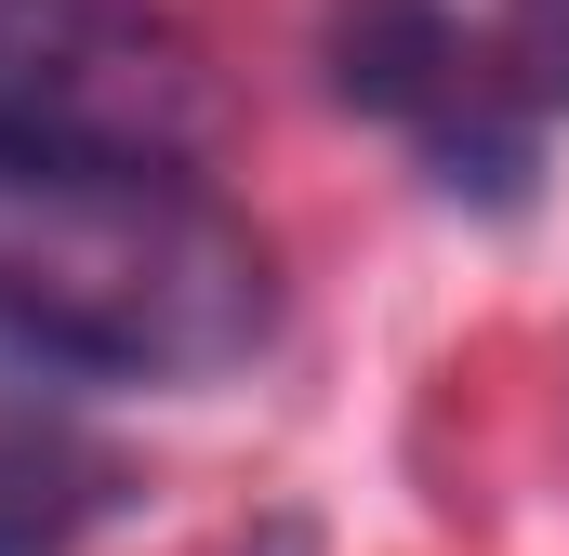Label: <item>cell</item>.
Masks as SVG:
<instances>
[{
	"mask_svg": "<svg viewBox=\"0 0 569 556\" xmlns=\"http://www.w3.org/2000/svg\"><path fill=\"white\" fill-rule=\"evenodd\" d=\"M212 67L146 0H0V172H199Z\"/></svg>",
	"mask_w": 569,
	"mask_h": 556,
	"instance_id": "cell-2",
	"label": "cell"
},
{
	"mask_svg": "<svg viewBox=\"0 0 569 556\" xmlns=\"http://www.w3.org/2000/svg\"><path fill=\"white\" fill-rule=\"evenodd\" d=\"M331 93L371 107V120H398L437 159V186H477V199H517L530 186L543 120L503 93L490 27H463L450 0H345L331 13Z\"/></svg>",
	"mask_w": 569,
	"mask_h": 556,
	"instance_id": "cell-3",
	"label": "cell"
},
{
	"mask_svg": "<svg viewBox=\"0 0 569 556\" xmlns=\"http://www.w3.org/2000/svg\"><path fill=\"white\" fill-rule=\"evenodd\" d=\"M490 53H503V93L530 120H569V0H503L490 13Z\"/></svg>",
	"mask_w": 569,
	"mask_h": 556,
	"instance_id": "cell-5",
	"label": "cell"
},
{
	"mask_svg": "<svg viewBox=\"0 0 569 556\" xmlns=\"http://www.w3.org/2000/svg\"><path fill=\"white\" fill-rule=\"evenodd\" d=\"M279 252L199 172H0V358L67 385H212L266 358Z\"/></svg>",
	"mask_w": 569,
	"mask_h": 556,
	"instance_id": "cell-1",
	"label": "cell"
},
{
	"mask_svg": "<svg viewBox=\"0 0 569 556\" xmlns=\"http://www.w3.org/2000/svg\"><path fill=\"white\" fill-rule=\"evenodd\" d=\"M252 556H318V530H305V517H279V530H252Z\"/></svg>",
	"mask_w": 569,
	"mask_h": 556,
	"instance_id": "cell-6",
	"label": "cell"
},
{
	"mask_svg": "<svg viewBox=\"0 0 569 556\" xmlns=\"http://www.w3.org/2000/svg\"><path fill=\"white\" fill-rule=\"evenodd\" d=\"M120 504V464L53 411L0 385V556H80Z\"/></svg>",
	"mask_w": 569,
	"mask_h": 556,
	"instance_id": "cell-4",
	"label": "cell"
}]
</instances>
